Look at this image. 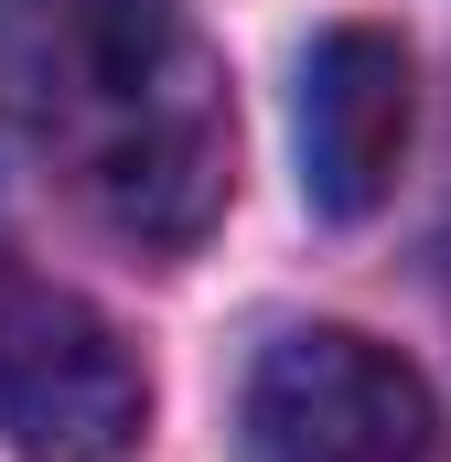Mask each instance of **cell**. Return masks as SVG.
I'll list each match as a JSON object with an SVG mask.
<instances>
[{
	"mask_svg": "<svg viewBox=\"0 0 451 462\" xmlns=\"http://www.w3.org/2000/svg\"><path fill=\"white\" fill-rule=\"evenodd\" d=\"M11 118L140 258H183L236 194V97L183 0H0Z\"/></svg>",
	"mask_w": 451,
	"mask_h": 462,
	"instance_id": "obj_1",
	"label": "cell"
},
{
	"mask_svg": "<svg viewBox=\"0 0 451 462\" xmlns=\"http://www.w3.org/2000/svg\"><path fill=\"white\" fill-rule=\"evenodd\" d=\"M247 462H451L441 398L398 345L354 323H290L247 355L236 387Z\"/></svg>",
	"mask_w": 451,
	"mask_h": 462,
	"instance_id": "obj_2",
	"label": "cell"
},
{
	"mask_svg": "<svg viewBox=\"0 0 451 462\" xmlns=\"http://www.w3.org/2000/svg\"><path fill=\"white\" fill-rule=\"evenodd\" d=\"M151 430V376L97 301L0 269V441L22 462H129Z\"/></svg>",
	"mask_w": 451,
	"mask_h": 462,
	"instance_id": "obj_3",
	"label": "cell"
},
{
	"mask_svg": "<svg viewBox=\"0 0 451 462\" xmlns=\"http://www.w3.org/2000/svg\"><path fill=\"white\" fill-rule=\"evenodd\" d=\"M419 129V76L387 22H334L301 54V205L323 226H365L398 194Z\"/></svg>",
	"mask_w": 451,
	"mask_h": 462,
	"instance_id": "obj_4",
	"label": "cell"
},
{
	"mask_svg": "<svg viewBox=\"0 0 451 462\" xmlns=\"http://www.w3.org/2000/svg\"><path fill=\"white\" fill-rule=\"evenodd\" d=\"M11 140H22V118H11V87H0V172H11Z\"/></svg>",
	"mask_w": 451,
	"mask_h": 462,
	"instance_id": "obj_5",
	"label": "cell"
}]
</instances>
